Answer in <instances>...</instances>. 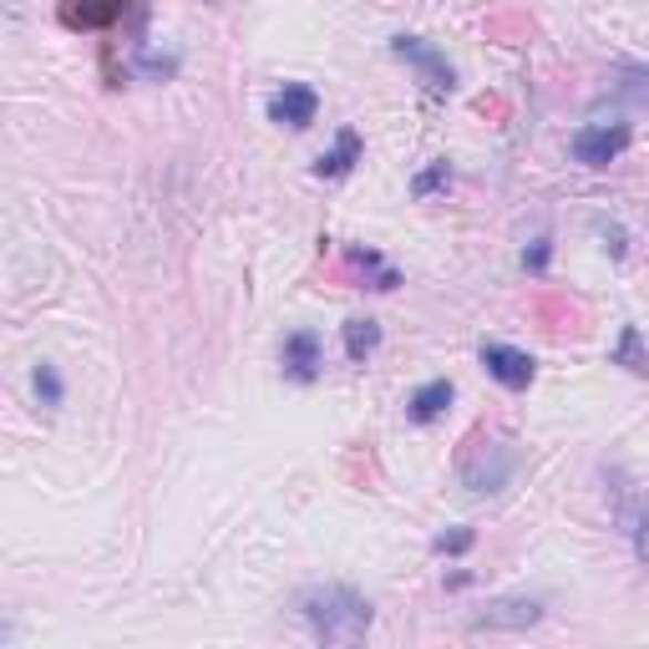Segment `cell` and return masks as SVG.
<instances>
[{
    "label": "cell",
    "mask_w": 649,
    "mask_h": 649,
    "mask_svg": "<svg viewBox=\"0 0 649 649\" xmlns=\"http://www.w3.org/2000/svg\"><path fill=\"white\" fill-rule=\"evenodd\" d=\"M482 365H487V375L493 381H503L507 391H523V385H533V375H538V361H533L528 350H513L503 346V340H482Z\"/></svg>",
    "instance_id": "5"
},
{
    "label": "cell",
    "mask_w": 649,
    "mask_h": 649,
    "mask_svg": "<svg viewBox=\"0 0 649 649\" xmlns=\"http://www.w3.org/2000/svg\"><path fill=\"white\" fill-rule=\"evenodd\" d=\"M513 467H517V452L503 436H487V442L472 436L467 452H462V482H467L472 493H503Z\"/></svg>",
    "instance_id": "2"
},
{
    "label": "cell",
    "mask_w": 649,
    "mask_h": 649,
    "mask_svg": "<svg viewBox=\"0 0 649 649\" xmlns=\"http://www.w3.org/2000/svg\"><path fill=\"white\" fill-rule=\"evenodd\" d=\"M315 112H320V96H315V86H300V82H289L285 92H275V102H269V117H275L279 127H310Z\"/></svg>",
    "instance_id": "8"
},
{
    "label": "cell",
    "mask_w": 649,
    "mask_h": 649,
    "mask_svg": "<svg viewBox=\"0 0 649 649\" xmlns=\"http://www.w3.org/2000/svg\"><path fill=\"white\" fill-rule=\"evenodd\" d=\"M446 406H452V381H426V385H421V391H411V401H406V416L426 426V421H436Z\"/></svg>",
    "instance_id": "10"
},
{
    "label": "cell",
    "mask_w": 649,
    "mask_h": 649,
    "mask_svg": "<svg viewBox=\"0 0 649 649\" xmlns=\"http://www.w3.org/2000/svg\"><path fill=\"white\" fill-rule=\"evenodd\" d=\"M629 147V127L625 122H599V127H578L574 143H568V153H574V163H584V168H609L614 157Z\"/></svg>",
    "instance_id": "4"
},
{
    "label": "cell",
    "mask_w": 649,
    "mask_h": 649,
    "mask_svg": "<svg viewBox=\"0 0 649 649\" xmlns=\"http://www.w3.org/2000/svg\"><path fill=\"white\" fill-rule=\"evenodd\" d=\"M356 163H361V133H356V127H340L336 147L320 153V163H315V178H346Z\"/></svg>",
    "instance_id": "9"
},
{
    "label": "cell",
    "mask_w": 649,
    "mask_h": 649,
    "mask_svg": "<svg viewBox=\"0 0 649 649\" xmlns=\"http://www.w3.org/2000/svg\"><path fill=\"white\" fill-rule=\"evenodd\" d=\"M645 96H649V92H645Z\"/></svg>",
    "instance_id": "19"
},
{
    "label": "cell",
    "mask_w": 649,
    "mask_h": 649,
    "mask_svg": "<svg viewBox=\"0 0 649 649\" xmlns=\"http://www.w3.org/2000/svg\"><path fill=\"white\" fill-rule=\"evenodd\" d=\"M446 178H452V168H446V163H436V168H426L416 183H411V193H416V198H426V193L446 188Z\"/></svg>",
    "instance_id": "16"
},
{
    "label": "cell",
    "mask_w": 649,
    "mask_h": 649,
    "mask_svg": "<svg viewBox=\"0 0 649 649\" xmlns=\"http://www.w3.org/2000/svg\"><path fill=\"white\" fill-rule=\"evenodd\" d=\"M614 361L629 365L635 375H649V356H645V346H639V330H635V324L625 330V340H619V350H614Z\"/></svg>",
    "instance_id": "13"
},
{
    "label": "cell",
    "mask_w": 649,
    "mask_h": 649,
    "mask_svg": "<svg viewBox=\"0 0 649 649\" xmlns=\"http://www.w3.org/2000/svg\"><path fill=\"white\" fill-rule=\"evenodd\" d=\"M523 265H528V269H543V265H548V239H538V244H533V249L523 254Z\"/></svg>",
    "instance_id": "18"
},
{
    "label": "cell",
    "mask_w": 649,
    "mask_h": 649,
    "mask_svg": "<svg viewBox=\"0 0 649 649\" xmlns=\"http://www.w3.org/2000/svg\"><path fill=\"white\" fill-rule=\"evenodd\" d=\"M37 396L47 401V406H61V375H56V365H47V361L37 365Z\"/></svg>",
    "instance_id": "15"
},
{
    "label": "cell",
    "mask_w": 649,
    "mask_h": 649,
    "mask_svg": "<svg viewBox=\"0 0 649 649\" xmlns=\"http://www.w3.org/2000/svg\"><path fill=\"white\" fill-rule=\"evenodd\" d=\"M625 523H629V538H635L639 564L649 568V493L639 497V513H625Z\"/></svg>",
    "instance_id": "14"
},
{
    "label": "cell",
    "mask_w": 649,
    "mask_h": 649,
    "mask_svg": "<svg viewBox=\"0 0 649 649\" xmlns=\"http://www.w3.org/2000/svg\"><path fill=\"white\" fill-rule=\"evenodd\" d=\"M436 554H467L472 548V528H452V533H442V538L432 543Z\"/></svg>",
    "instance_id": "17"
},
{
    "label": "cell",
    "mask_w": 649,
    "mask_h": 649,
    "mask_svg": "<svg viewBox=\"0 0 649 649\" xmlns=\"http://www.w3.org/2000/svg\"><path fill=\"white\" fill-rule=\"evenodd\" d=\"M279 361H285V375H289V381L310 385L315 375H320V365H324L320 336H315V330H295V336H285V350H279Z\"/></svg>",
    "instance_id": "6"
},
{
    "label": "cell",
    "mask_w": 649,
    "mask_h": 649,
    "mask_svg": "<svg viewBox=\"0 0 649 649\" xmlns=\"http://www.w3.org/2000/svg\"><path fill=\"white\" fill-rule=\"evenodd\" d=\"M300 609L320 645H361L375 619L371 599L361 589H350V584H320V589L305 594Z\"/></svg>",
    "instance_id": "1"
},
{
    "label": "cell",
    "mask_w": 649,
    "mask_h": 649,
    "mask_svg": "<svg viewBox=\"0 0 649 649\" xmlns=\"http://www.w3.org/2000/svg\"><path fill=\"white\" fill-rule=\"evenodd\" d=\"M66 25H107L122 16V0H66Z\"/></svg>",
    "instance_id": "12"
},
{
    "label": "cell",
    "mask_w": 649,
    "mask_h": 649,
    "mask_svg": "<svg viewBox=\"0 0 649 649\" xmlns=\"http://www.w3.org/2000/svg\"><path fill=\"white\" fill-rule=\"evenodd\" d=\"M375 350H381V324L371 320V315H365V320H346V356L356 365L361 361H371Z\"/></svg>",
    "instance_id": "11"
},
{
    "label": "cell",
    "mask_w": 649,
    "mask_h": 649,
    "mask_svg": "<svg viewBox=\"0 0 649 649\" xmlns=\"http://www.w3.org/2000/svg\"><path fill=\"white\" fill-rule=\"evenodd\" d=\"M391 51H396L401 61H411V66H416L421 82H426V92L446 96L452 86H457V72H452V61H446L442 51L432 47V41H421V37H396V41H391Z\"/></svg>",
    "instance_id": "3"
},
{
    "label": "cell",
    "mask_w": 649,
    "mask_h": 649,
    "mask_svg": "<svg viewBox=\"0 0 649 649\" xmlns=\"http://www.w3.org/2000/svg\"><path fill=\"white\" fill-rule=\"evenodd\" d=\"M543 619L538 599H493L482 614H472V629H528Z\"/></svg>",
    "instance_id": "7"
}]
</instances>
